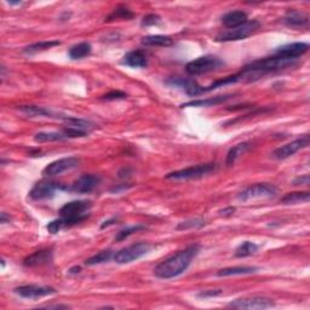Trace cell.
<instances>
[{
	"label": "cell",
	"mask_w": 310,
	"mask_h": 310,
	"mask_svg": "<svg viewBox=\"0 0 310 310\" xmlns=\"http://www.w3.org/2000/svg\"><path fill=\"white\" fill-rule=\"evenodd\" d=\"M7 4H10V5H20L21 1H7Z\"/></svg>",
	"instance_id": "ee69618b"
},
{
	"label": "cell",
	"mask_w": 310,
	"mask_h": 310,
	"mask_svg": "<svg viewBox=\"0 0 310 310\" xmlns=\"http://www.w3.org/2000/svg\"><path fill=\"white\" fill-rule=\"evenodd\" d=\"M123 65L132 68H144L147 67L148 61L142 51L135 50V51L127 52L125 56L123 57Z\"/></svg>",
	"instance_id": "ac0fdd59"
},
{
	"label": "cell",
	"mask_w": 310,
	"mask_h": 310,
	"mask_svg": "<svg viewBox=\"0 0 310 310\" xmlns=\"http://www.w3.org/2000/svg\"><path fill=\"white\" fill-rule=\"evenodd\" d=\"M52 259H54L52 250H40L26 257L23 259V266L29 267V268H32V267H40L51 263Z\"/></svg>",
	"instance_id": "9a60e30c"
},
{
	"label": "cell",
	"mask_w": 310,
	"mask_h": 310,
	"mask_svg": "<svg viewBox=\"0 0 310 310\" xmlns=\"http://www.w3.org/2000/svg\"><path fill=\"white\" fill-rule=\"evenodd\" d=\"M15 293L20 295L23 298H42V297L51 296L56 293V290L54 287L49 286H38V285H26L20 286L15 288Z\"/></svg>",
	"instance_id": "7c38bea8"
},
{
	"label": "cell",
	"mask_w": 310,
	"mask_h": 310,
	"mask_svg": "<svg viewBox=\"0 0 310 310\" xmlns=\"http://www.w3.org/2000/svg\"><path fill=\"white\" fill-rule=\"evenodd\" d=\"M113 251L110 250H105V251H102V252L95 254V256L90 257L89 259H86L85 261V264L86 266H97V264H102V263H105V262L110 261V259L113 258Z\"/></svg>",
	"instance_id": "f1b7e54d"
},
{
	"label": "cell",
	"mask_w": 310,
	"mask_h": 310,
	"mask_svg": "<svg viewBox=\"0 0 310 310\" xmlns=\"http://www.w3.org/2000/svg\"><path fill=\"white\" fill-rule=\"evenodd\" d=\"M232 97H233V95H224V96H216V97H211V99H206V100L189 101V102L183 103L181 107L182 108H184V107H212V105L221 104V103L226 102V101L230 100Z\"/></svg>",
	"instance_id": "d6986e66"
},
{
	"label": "cell",
	"mask_w": 310,
	"mask_h": 310,
	"mask_svg": "<svg viewBox=\"0 0 310 310\" xmlns=\"http://www.w3.org/2000/svg\"><path fill=\"white\" fill-rule=\"evenodd\" d=\"M160 21H161L160 16H158L155 14H149L143 17L142 26H145V27H149V26H156L160 23Z\"/></svg>",
	"instance_id": "e575fe53"
},
{
	"label": "cell",
	"mask_w": 310,
	"mask_h": 310,
	"mask_svg": "<svg viewBox=\"0 0 310 310\" xmlns=\"http://www.w3.org/2000/svg\"><path fill=\"white\" fill-rule=\"evenodd\" d=\"M309 50V44L307 42H292V44L283 45V46L277 47L274 51L276 56L292 58V60H298V57L303 56Z\"/></svg>",
	"instance_id": "5bb4252c"
},
{
	"label": "cell",
	"mask_w": 310,
	"mask_h": 310,
	"mask_svg": "<svg viewBox=\"0 0 310 310\" xmlns=\"http://www.w3.org/2000/svg\"><path fill=\"white\" fill-rule=\"evenodd\" d=\"M142 44L147 46H170L173 44L172 39L166 35H148L142 39Z\"/></svg>",
	"instance_id": "d4e9b609"
},
{
	"label": "cell",
	"mask_w": 310,
	"mask_h": 310,
	"mask_svg": "<svg viewBox=\"0 0 310 310\" xmlns=\"http://www.w3.org/2000/svg\"><path fill=\"white\" fill-rule=\"evenodd\" d=\"M308 145L309 136L306 135V136L301 137V138H297L295 141L287 143V144L285 145H281V147H279L277 149H275L274 152H273V156H274L275 159H277V160H285V159L296 154L297 152H299V150L303 149V148L308 147Z\"/></svg>",
	"instance_id": "8fae6325"
},
{
	"label": "cell",
	"mask_w": 310,
	"mask_h": 310,
	"mask_svg": "<svg viewBox=\"0 0 310 310\" xmlns=\"http://www.w3.org/2000/svg\"><path fill=\"white\" fill-rule=\"evenodd\" d=\"M65 228H66L65 221H63L62 217L58 219H54V221L50 222V223L46 226L47 232L51 233V234H57L58 232H61V230L65 229Z\"/></svg>",
	"instance_id": "d6a6232c"
},
{
	"label": "cell",
	"mask_w": 310,
	"mask_h": 310,
	"mask_svg": "<svg viewBox=\"0 0 310 310\" xmlns=\"http://www.w3.org/2000/svg\"><path fill=\"white\" fill-rule=\"evenodd\" d=\"M91 201L87 200H75L65 204L61 207L60 213L63 221H65L66 228L75 226V224L86 219L89 216L87 212L91 208Z\"/></svg>",
	"instance_id": "7a4b0ae2"
},
{
	"label": "cell",
	"mask_w": 310,
	"mask_h": 310,
	"mask_svg": "<svg viewBox=\"0 0 310 310\" xmlns=\"http://www.w3.org/2000/svg\"><path fill=\"white\" fill-rule=\"evenodd\" d=\"M224 66V62L221 58L216 56H201L195 58V60L190 61L187 66H185V70L190 75H201V74H207L210 71H214L221 69Z\"/></svg>",
	"instance_id": "277c9868"
},
{
	"label": "cell",
	"mask_w": 310,
	"mask_h": 310,
	"mask_svg": "<svg viewBox=\"0 0 310 310\" xmlns=\"http://www.w3.org/2000/svg\"><path fill=\"white\" fill-rule=\"evenodd\" d=\"M205 224L204 219L195 218V219H188V221L181 222V223L177 226V230H188V229H195V228H200Z\"/></svg>",
	"instance_id": "1f68e13d"
},
{
	"label": "cell",
	"mask_w": 310,
	"mask_h": 310,
	"mask_svg": "<svg viewBox=\"0 0 310 310\" xmlns=\"http://www.w3.org/2000/svg\"><path fill=\"white\" fill-rule=\"evenodd\" d=\"M143 229H145V227L142 226V224H136V226H131V227L124 228L123 230H120V232L118 233V235H116V237H115V241L125 240L126 238L131 237L132 234H135V233L139 232V230H143Z\"/></svg>",
	"instance_id": "4dcf8cb0"
},
{
	"label": "cell",
	"mask_w": 310,
	"mask_h": 310,
	"mask_svg": "<svg viewBox=\"0 0 310 310\" xmlns=\"http://www.w3.org/2000/svg\"><path fill=\"white\" fill-rule=\"evenodd\" d=\"M247 14L241 10H235V11H230L228 12L222 17V23L228 29H233L235 27H239V26L243 25L245 22H247Z\"/></svg>",
	"instance_id": "e0dca14e"
},
{
	"label": "cell",
	"mask_w": 310,
	"mask_h": 310,
	"mask_svg": "<svg viewBox=\"0 0 310 310\" xmlns=\"http://www.w3.org/2000/svg\"><path fill=\"white\" fill-rule=\"evenodd\" d=\"M310 199V194L308 192H295L288 193L281 199V203L290 205V204H298V203H308Z\"/></svg>",
	"instance_id": "4316f807"
},
{
	"label": "cell",
	"mask_w": 310,
	"mask_h": 310,
	"mask_svg": "<svg viewBox=\"0 0 310 310\" xmlns=\"http://www.w3.org/2000/svg\"><path fill=\"white\" fill-rule=\"evenodd\" d=\"M116 221H118V218H115V217H114V218H112V219H108V221L103 222V224H102V226H101V228H102V229H104V228H107V227H109V226H113L114 223H116Z\"/></svg>",
	"instance_id": "ab89813d"
},
{
	"label": "cell",
	"mask_w": 310,
	"mask_h": 310,
	"mask_svg": "<svg viewBox=\"0 0 310 310\" xmlns=\"http://www.w3.org/2000/svg\"><path fill=\"white\" fill-rule=\"evenodd\" d=\"M293 185H309V174H304V176L297 177L293 179Z\"/></svg>",
	"instance_id": "74e56055"
},
{
	"label": "cell",
	"mask_w": 310,
	"mask_h": 310,
	"mask_svg": "<svg viewBox=\"0 0 310 310\" xmlns=\"http://www.w3.org/2000/svg\"><path fill=\"white\" fill-rule=\"evenodd\" d=\"M134 12L129 10L127 7L119 6L114 9V11L105 18V21H113V20H130L134 17Z\"/></svg>",
	"instance_id": "f546056e"
},
{
	"label": "cell",
	"mask_w": 310,
	"mask_h": 310,
	"mask_svg": "<svg viewBox=\"0 0 310 310\" xmlns=\"http://www.w3.org/2000/svg\"><path fill=\"white\" fill-rule=\"evenodd\" d=\"M6 221H10V217L7 218L6 213H5V212H2L1 213V223H6Z\"/></svg>",
	"instance_id": "7bdbcfd3"
},
{
	"label": "cell",
	"mask_w": 310,
	"mask_h": 310,
	"mask_svg": "<svg viewBox=\"0 0 310 310\" xmlns=\"http://www.w3.org/2000/svg\"><path fill=\"white\" fill-rule=\"evenodd\" d=\"M234 212H235V207H233V206H229V207H226V208H223V210L219 211V214H221V216L228 217V216H232Z\"/></svg>",
	"instance_id": "f35d334b"
},
{
	"label": "cell",
	"mask_w": 310,
	"mask_h": 310,
	"mask_svg": "<svg viewBox=\"0 0 310 310\" xmlns=\"http://www.w3.org/2000/svg\"><path fill=\"white\" fill-rule=\"evenodd\" d=\"M261 28V23L257 20H248L243 25L235 27L233 29H227L223 33L218 34L216 36V41L218 42H227V41H238L243 40V39L248 38L250 35L256 33L258 29Z\"/></svg>",
	"instance_id": "3957f363"
},
{
	"label": "cell",
	"mask_w": 310,
	"mask_h": 310,
	"mask_svg": "<svg viewBox=\"0 0 310 310\" xmlns=\"http://www.w3.org/2000/svg\"><path fill=\"white\" fill-rule=\"evenodd\" d=\"M277 194V188L270 183H257L250 185L238 195L241 201L256 200V199H270Z\"/></svg>",
	"instance_id": "52a82bcc"
},
{
	"label": "cell",
	"mask_w": 310,
	"mask_h": 310,
	"mask_svg": "<svg viewBox=\"0 0 310 310\" xmlns=\"http://www.w3.org/2000/svg\"><path fill=\"white\" fill-rule=\"evenodd\" d=\"M58 190H68V187L57 183L55 181H41L38 182L29 192V198L33 200H45L55 197Z\"/></svg>",
	"instance_id": "ba28073f"
},
{
	"label": "cell",
	"mask_w": 310,
	"mask_h": 310,
	"mask_svg": "<svg viewBox=\"0 0 310 310\" xmlns=\"http://www.w3.org/2000/svg\"><path fill=\"white\" fill-rule=\"evenodd\" d=\"M67 137L63 134H58V132H39L34 136V141L38 143H46V142H57V141H65Z\"/></svg>",
	"instance_id": "83f0119b"
},
{
	"label": "cell",
	"mask_w": 310,
	"mask_h": 310,
	"mask_svg": "<svg viewBox=\"0 0 310 310\" xmlns=\"http://www.w3.org/2000/svg\"><path fill=\"white\" fill-rule=\"evenodd\" d=\"M219 295H222V290H206L198 293V297L199 298H212V297H217Z\"/></svg>",
	"instance_id": "8d00e7d4"
},
{
	"label": "cell",
	"mask_w": 310,
	"mask_h": 310,
	"mask_svg": "<svg viewBox=\"0 0 310 310\" xmlns=\"http://www.w3.org/2000/svg\"><path fill=\"white\" fill-rule=\"evenodd\" d=\"M100 182L101 178L99 176L83 174L70 187H68V192L78 193V194H87V193H91L100 184Z\"/></svg>",
	"instance_id": "4fadbf2b"
},
{
	"label": "cell",
	"mask_w": 310,
	"mask_h": 310,
	"mask_svg": "<svg viewBox=\"0 0 310 310\" xmlns=\"http://www.w3.org/2000/svg\"><path fill=\"white\" fill-rule=\"evenodd\" d=\"M258 268L256 267H232V268L221 269L217 275L218 276H234V275H247L256 273Z\"/></svg>",
	"instance_id": "cb8c5ba5"
},
{
	"label": "cell",
	"mask_w": 310,
	"mask_h": 310,
	"mask_svg": "<svg viewBox=\"0 0 310 310\" xmlns=\"http://www.w3.org/2000/svg\"><path fill=\"white\" fill-rule=\"evenodd\" d=\"M41 308H46V309H68L69 307L68 306H61V304H58V306H45V307H41Z\"/></svg>",
	"instance_id": "60d3db41"
},
{
	"label": "cell",
	"mask_w": 310,
	"mask_h": 310,
	"mask_svg": "<svg viewBox=\"0 0 310 310\" xmlns=\"http://www.w3.org/2000/svg\"><path fill=\"white\" fill-rule=\"evenodd\" d=\"M80 160L76 156H68V158L58 159V160L52 161L49 165L42 170V174L46 177H54L57 174L63 173L68 170L75 169L79 165Z\"/></svg>",
	"instance_id": "30bf717a"
},
{
	"label": "cell",
	"mask_w": 310,
	"mask_h": 310,
	"mask_svg": "<svg viewBox=\"0 0 310 310\" xmlns=\"http://www.w3.org/2000/svg\"><path fill=\"white\" fill-rule=\"evenodd\" d=\"M152 250V245L148 242H138L135 243V245L127 246V247L123 248V250L118 251L114 254V261L118 264H127L131 263V262L137 261L141 257L147 254L149 251Z\"/></svg>",
	"instance_id": "8992f818"
},
{
	"label": "cell",
	"mask_w": 310,
	"mask_h": 310,
	"mask_svg": "<svg viewBox=\"0 0 310 310\" xmlns=\"http://www.w3.org/2000/svg\"><path fill=\"white\" fill-rule=\"evenodd\" d=\"M216 170V164H199V165L190 166V168L178 170V171L170 172L166 174L168 179H174V181H187V179H197L210 174Z\"/></svg>",
	"instance_id": "5b68a950"
},
{
	"label": "cell",
	"mask_w": 310,
	"mask_h": 310,
	"mask_svg": "<svg viewBox=\"0 0 310 310\" xmlns=\"http://www.w3.org/2000/svg\"><path fill=\"white\" fill-rule=\"evenodd\" d=\"M200 252V246L190 245L184 250L172 254L171 257L166 258L160 264L155 267L154 274L159 279H173L179 276L190 267L192 262L198 257Z\"/></svg>",
	"instance_id": "6da1fadb"
},
{
	"label": "cell",
	"mask_w": 310,
	"mask_h": 310,
	"mask_svg": "<svg viewBox=\"0 0 310 310\" xmlns=\"http://www.w3.org/2000/svg\"><path fill=\"white\" fill-rule=\"evenodd\" d=\"M18 109L21 110L22 113H25L26 115L28 116H55L57 115V114L52 113L51 110L46 109V108L44 107H39V105H20L18 107Z\"/></svg>",
	"instance_id": "7402d4cb"
},
{
	"label": "cell",
	"mask_w": 310,
	"mask_h": 310,
	"mask_svg": "<svg viewBox=\"0 0 310 310\" xmlns=\"http://www.w3.org/2000/svg\"><path fill=\"white\" fill-rule=\"evenodd\" d=\"M80 270H81V268L80 267H73V268H70L69 270H68V273H69V274H79V273H80Z\"/></svg>",
	"instance_id": "b9f144b4"
},
{
	"label": "cell",
	"mask_w": 310,
	"mask_h": 310,
	"mask_svg": "<svg viewBox=\"0 0 310 310\" xmlns=\"http://www.w3.org/2000/svg\"><path fill=\"white\" fill-rule=\"evenodd\" d=\"M61 42L57 40H49V41H39L35 42V44H32L29 46H26L25 49L22 50L23 54L26 55H34L38 54V52L45 51V50H49L54 46H58Z\"/></svg>",
	"instance_id": "ffe728a7"
},
{
	"label": "cell",
	"mask_w": 310,
	"mask_h": 310,
	"mask_svg": "<svg viewBox=\"0 0 310 310\" xmlns=\"http://www.w3.org/2000/svg\"><path fill=\"white\" fill-rule=\"evenodd\" d=\"M283 23L287 27L291 28H303L309 25V16L303 11H298V10H290L287 14L283 17Z\"/></svg>",
	"instance_id": "2e32d148"
},
{
	"label": "cell",
	"mask_w": 310,
	"mask_h": 310,
	"mask_svg": "<svg viewBox=\"0 0 310 310\" xmlns=\"http://www.w3.org/2000/svg\"><path fill=\"white\" fill-rule=\"evenodd\" d=\"M63 135H65L67 138H76V137H85L87 135L86 131L80 129H75V127H66L63 129Z\"/></svg>",
	"instance_id": "836d02e7"
},
{
	"label": "cell",
	"mask_w": 310,
	"mask_h": 310,
	"mask_svg": "<svg viewBox=\"0 0 310 310\" xmlns=\"http://www.w3.org/2000/svg\"><path fill=\"white\" fill-rule=\"evenodd\" d=\"M274 307V301L267 297H246L230 302L228 308L233 309H250V310H262Z\"/></svg>",
	"instance_id": "9c48e42d"
},
{
	"label": "cell",
	"mask_w": 310,
	"mask_h": 310,
	"mask_svg": "<svg viewBox=\"0 0 310 310\" xmlns=\"http://www.w3.org/2000/svg\"><path fill=\"white\" fill-rule=\"evenodd\" d=\"M125 97H127V95L125 94V92L123 91H110L108 92L107 95H104V96L102 97L103 100H107V101H115V100H123L125 99Z\"/></svg>",
	"instance_id": "d590c367"
},
{
	"label": "cell",
	"mask_w": 310,
	"mask_h": 310,
	"mask_svg": "<svg viewBox=\"0 0 310 310\" xmlns=\"http://www.w3.org/2000/svg\"><path fill=\"white\" fill-rule=\"evenodd\" d=\"M259 246L257 243L252 242V241H243L242 243H240L239 246L235 250V256L238 258H245V257L252 256L258 251Z\"/></svg>",
	"instance_id": "484cf974"
},
{
	"label": "cell",
	"mask_w": 310,
	"mask_h": 310,
	"mask_svg": "<svg viewBox=\"0 0 310 310\" xmlns=\"http://www.w3.org/2000/svg\"><path fill=\"white\" fill-rule=\"evenodd\" d=\"M92 51V47L89 42H79V44L74 45L69 49V57L71 60H80V58H84L86 56H89Z\"/></svg>",
	"instance_id": "44dd1931"
},
{
	"label": "cell",
	"mask_w": 310,
	"mask_h": 310,
	"mask_svg": "<svg viewBox=\"0 0 310 310\" xmlns=\"http://www.w3.org/2000/svg\"><path fill=\"white\" fill-rule=\"evenodd\" d=\"M248 147H250V144L246 142L243 143H239V144L234 145V147L232 148V149L228 152L227 154V160H226V165L227 166H233L235 164V161L238 160V159L240 158L241 155L243 154V153L246 152V150L248 149Z\"/></svg>",
	"instance_id": "603a6c76"
}]
</instances>
